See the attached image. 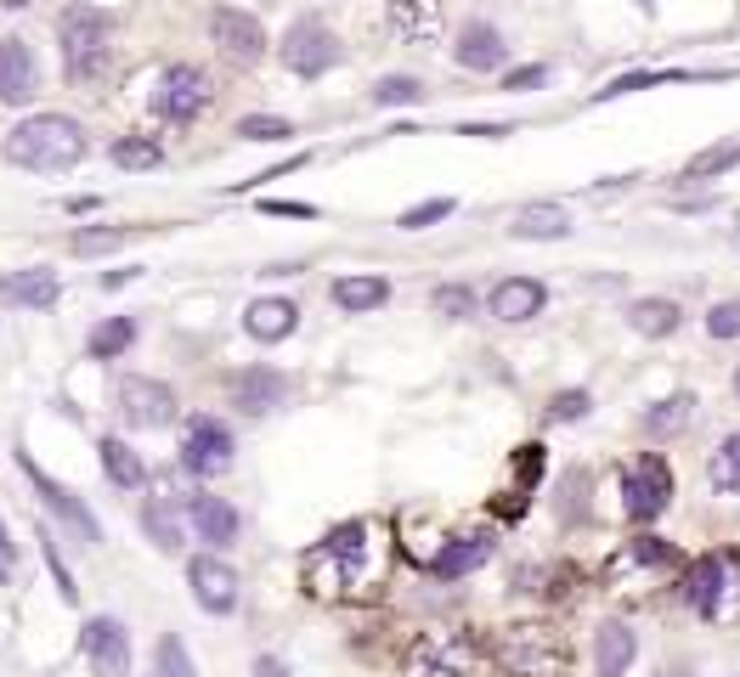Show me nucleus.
<instances>
[{
  "mask_svg": "<svg viewBox=\"0 0 740 677\" xmlns=\"http://www.w3.org/2000/svg\"><path fill=\"white\" fill-rule=\"evenodd\" d=\"M142 531L158 554H176L181 548V514H176V491H153L142 502Z\"/></svg>",
  "mask_w": 740,
  "mask_h": 677,
  "instance_id": "25",
  "label": "nucleus"
},
{
  "mask_svg": "<svg viewBox=\"0 0 740 677\" xmlns=\"http://www.w3.org/2000/svg\"><path fill=\"white\" fill-rule=\"evenodd\" d=\"M7 7H28V0H7Z\"/></svg>",
  "mask_w": 740,
  "mask_h": 677,
  "instance_id": "51",
  "label": "nucleus"
},
{
  "mask_svg": "<svg viewBox=\"0 0 740 677\" xmlns=\"http://www.w3.org/2000/svg\"><path fill=\"white\" fill-rule=\"evenodd\" d=\"M153 108H158L164 119H176V124L198 119V114L210 108V80H204V68H192V62L164 68V74H158V91H153Z\"/></svg>",
  "mask_w": 740,
  "mask_h": 677,
  "instance_id": "7",
  "label": "nucleus"
},
{
  "mask_svg": "<svg viewBox=\"0 0 740 677\" xmlns=\"http://www.w3.org/2000/svg\"><path fill=\"white\" fill-rule=\"evenodd\" d=\"M0 554H12V542H7V525H0Z\"/></svg>",
  "mask_w": 740,
  "mask_h": 677,
  "instance_id": "49",
  "label": "nucleus"
},
{
  "mask_svg": "<svg viewBox=\"0 0 740 677\" xmlns=\"http://www.w3.org/2000/svg\"><path fill=\"white\" fill-rule=\"evenodd\" d=\"M588 406H594L588 390H560V395L549 401V413H554L560 424H577V418H588Z\"/></svg>",
  "mask_w": 740,
  "mask_h": 677,
  "instance_id": "44",
  "label": "nucleus"
},
{
  "mask_svg": "<svg viewBox=\"0 0 740 677\" xmlns=\"http://www.w3.org/2000/svg\"><path fill=\"white\" fill-rule=\"evenodd\" d=\"M108 34H114V17L103 7H69L57 23V40H62V68L69 80H96L108 62Z\"/></svg>",
  "mask_w": 740,
  "mask_h": 677,
  "instance_id": "2",
  "label": "nucleus"
},
{
  "mask_svg": "<svg viewBox=\"0 0 740 677\" xmlns=\"http://www.w3.org/2000/svg\"><path fill=\"white\" fill-rule=\"evenodd\" d=\"M283 395H289V379H283L278 367H244L238 379H232V406H238V413H249V418L283 406Z\"/></svg>",
  "mask_w": 740,
  "mask_h": 677,
  "instance_id": "18",
  "label": "nucleus"
},
{
  "mask_svg": "<svg viewBox=\"0 0 740 677\" xmlns=\"http://www.w3.org/2000/svg\"><path fill=\"white\" fill-rule=\"evenodd\" d=\"M453 62L469 68V74H492V68L509 62V46H503L497 23H486V17L463 23V28H458V46H453Z\"/></svg>",
  "mask_w": 740,
  "mask_h": 677,
  "instance_id": "17",
  "label": "nucleus"
},
{
  "mask_svg": "<svg viewBox=\"0 0 740 677\" xmlns=\"http://www.w3.org/2000/svg\"><path fill=\"white\" fill-rule=\"evenodd\" d=\"M283 62L294 68L299 80H317V74H328V68L340 62V40H333L322 23L299 17V23L283 34Z\"/></svg>",
  "mask_w": 740,
  "mask_h": 677,
  "instance_id": "9",
  "label": "nucleus"
},
{
  "mask_svg": "<svg viewBox=\"0 0 740 677\" xmlns=\"http://www.w3.org/2000/svg\"><path fill=\"white\" fill-rule=\"evenodd\" d=\"M238 135L244 142H289L294 124L278 119V114H249V119H238Z\"/></svg>",
  "mask_w": 740,
  "mask_h": 677,
  "instance_id": "40",
  "label": "nucleus"
},
{
  "mask_svg": "<svg viewBox=\"0 0 740 677\" xmlns=\"http://www.w3.org/2000/svg\"><path fill=\"white\" fill-rule=\"evenodd\" d=\"M645 7H650V0H645Z\"/></svg>",
  "mask_w": 740,
  "mask_h": 677,
  "instance_id": "54",
  "label": "nucleus"
},
{
  "mask_svg": "<svg viewBox=\"0 0 740 677\" xmlns=\"http://www.w3.org/2000/svg\"><path fill=\"white\" fill-rule=\"evenodd\" d=\"M266 215H294V221H312L317 210H312V203H289V198H272V203H266Z\"/></svg>",
  "mask_w": 740,
  "mask_h": 677,
  "instance_id": "46",
  "label": "nucleus"
},
{
  "mask_svg": "<svg viewBox=\"0 0 740 677\" xmlns=\"http://www.w3.org/2000/svg\"><path fill=\"white\" fill-rule=\"evenodd\" d=\"M28 91H35V62H28L23 40L0 34V102H23Z\"/></svg>",
  "mask_w": 740,
  "mask_h": 677,
  "instance_id": "27",
  "label": "nucleus"
},
{
  "mask_svg": "<svg viewBox=\"0 0 740 677\" xmlns=\"http://www.w3.org/2000/svg\"><path fill=\"white\" fill-rule=\"evenodd\" d=\"M537 474H543V447H520V480L531 486Z\"/></svg>",
  "mask_w": 740,
  "mask_h": 677,
  "instance_id": "47",
  "label": "nucleus"
},
{
  "mask_svg": "<svg viewBox=\"0 0 740 677\" xmlns=\"http://www.w3.org/2000/svg\"><path fill=\"white\" fill-rule=\"evenodd\" d=\"M328 294H333V305H340V311L362 317V311H379V305L390 299V283H385V277H340Z\"/></svg>",
  "mask_w": 740,
  "mask_h": 677,
  "instance_id": "29",
  "label": "nucleus"
},
{
  "mask_svg": "<svg viewBox=\"0 0 740 677\" xmlns=\"http://www.w3.org/2000/svg\"><path fill=\"white\" fill-rule=\"evenodd\" d=\"M486 305H492L497 322H531V317L549 305V288L537 283V277H503V283L492 288Z\"/></svg>",
  "mask_w": 740,
  "mask_h": 677,
  "instance_id": "19",
  "label": "nucleus"
},
{
  "mask_svg": "<svg viewBox=\"0 0 740 677\" xmlns=\"http://www.w3.org/2000/svg\"><path fill=\"white\" fill-rule=\"evenodd\" d=\"M390 23L401 40L413 46H430L442 34V0H390Z\"/></svg>",
  "mask_w": 740,
  "mask_h": 677,
  "instance_id": "24",
  "label": "nucleus"
},
{
  "mask_svg": "<svg viewBox=\"0 0 740 677\" xmlns=\"http://www.w3.org/2000/svg\"><path fill=\"white\" fill-rule=\"evenodd\" d=\"M690 604H695V616H706V621H724L729 616V604H735V575H729V559L724 554H706V559H695V570H690Z\"/></svg>",
  "mask_w": 740,
  "mask_h": 677,
  "instance_id": "12",
  "label": "nucleus"
},
{
  "mask_svg": "<svg viewBox=\"0 0 740 677\" xmlns=\"http://www.w3.org/2000/svg\"><path fill=\"white\" fill-rule=\"evenodd\" d=\"M0 587H7V559H0Z\"/></svg>",
  "mask_w": 740,
  "mask_h": 677,
  "instance_id": "50",
  "label": "nucleus"
},
{
  "mask_svg": "<svg viewBox=\"0 0 740 677\" xmlns=\"http://www.w3.org/2000/svg\"><path fill=\"white\" fill-rule=\"evenodd\" d=\"M153 677H198L192 655H187V643L176 632H164L158 638V650H153Z\"/></svg>",
  "mask_w": 740,
  "mask_h": 677,
  "instance_id": "36",
  "label": "nucleus"
},
{
  "mask_svg": "<svg viewBox=\"0 0 740 677\" xmlns=\"http://www.w3.org/2000/svg\"><path fill=\"white\" fill-rule=\"evenodd\" d=\"M667 80H690L684 68H661V74H627V80H611L604 91H594V102H616L627 91H650V85H667Z\"/></svg>",
  "mask_w": 740,
  "mask_h": 677,
  "instance_id": "39",
  "label": "nucleus"
},
{
  "mask_svg": "<svg viewBox=\"0 0 740 677\" xmlns=\"http://www.w3.org/2000/svg\"><path fill=\"white\" fill-rule=\"evenodd\" d=\"M130 345H137V322H130V317H108L103 328L91 333V356H96V361H114V356H125Z\"/></svg>",
  "mask_w": 740,
  "mask_h": 677,
  "instance_id": "35",
  "label": "nucleus"
},
{
  "mask_svg": "<svg viewBox=\"0 0 740 677\" xmlns=\"http://www.w3.org/2000/svg\"><path fill=\"white\" fill-rule=\"evenodd\" d=\"M187 587H192L198 609H210V616H232V609H238V570L221 554H198L187 565Z\"/></svg>",
  "mask_w": 740,
  "mask_h": 677,
  "instance_id": "11",
  "label": "nucleus"
},
{
  "mask_svg": "<svg viewBox=\"0 0 740 677\" xmlns=\"http://www.w3.org/2000/svg\"><path fill=\"white\" fill-rule=\"evenodd\" d=\"M690 413H695V395H667V401H656L650 413H645V435H679L684 424H690Z\"/></svg>",
  "mask_w": 740,
  "mask_h": 677,
  "instance_id": "33",
  "label": "nucleus"
},
{
  "mask_svg": "<svg viewBox=\"0 0 740 677\" xmlns=\"http://www.w3.org/2000/svg\"><path fill=\"white\" fill-rule=\"evenodd\" d=\"M374 102H379V108H413V102H424V85L413 74H385L374 85Z\"/></svg>",
  "mask_w": 740,
  "mask_h": 677,
  "instance_id": "38",
  "label": "nucleus"
},
{
  "mask_svg": "<svg viewBox=\"0 0 740 677\" xmlns=\"http://www.w3.org/2000/svg\"><path fill=\"white\" fill-rule=\"evenodd\" d=\"M7 158L17 169H40V176H57V169H74L85 158V124L69 114H28L23 124H12L7 135Z\"/></svg>",
  "mask_w": 740,
  "mask_h": 677,
  "instance_id": "1",
  "label": "nucleus"
},
{
  "mask_svg": "<svg viewBox=\"0 0 740 677\" xmlns=\"http://www.w3.org/2000/svg\"><path fill=\"white\" fill-rule=\"evenodd\" d=\"M164 153L153 142H142V135H125V142H114V164L119 169H153Z\"/></svg>",
  "mask_w": 740,
  "mask_h": 677,
  "instance_id": "41",
  "label": "nucleus"
},
{
  "mask_svg": "<svg viewBox=\"0 0 740 677\" xmlns=\"http://www.w3.org/2000/svg\"><path fill=\"white\" fill-rule=\"evenodd\" d=\"M57 271L51 265H28L0 277V311H51L57 305Z\"/></svg>",
  "mask_w": 740,
  "mask_h": 677,
  "instance_id": "16",
  "label": "nucleus"
},
{
  "mask_svg": "<svg viewBox=\"0 0 740 677\" xmlns=\"http://www.w3.org/2000/svg\"><path fill=\"white\" fill-rule=\"evenodd\" d=\"M549 80V68L543 62H526V68H509L503 74V91H531V85H543Z\"/></svg>",
  "mask_w": 740,
  "mask_h": 677,
  "instance_id": "45",
  "label": "nucleus"
},
{
  "mask_svg": "<svg viewBox=\"0 0 740 677\" xmlns=\"http://www.w3.org/2000/svg\"><path fill=\"white\" fill-rule=\"evenodd\" d=\"M187 514H192L198 542H215V548H226V542L238 536V508H232V502H221V497H210V491L187 497Z\"/></svg>",
  "mask_w": 740,
  "mask_h": 677,
  "instance_id": "20",
  "label": "nucleus"
},
{
  "mask_svg": "<svg viewBox=\"0 0 740 677\" xmlns=\"http://www.w3.org/2000/svg\"><path fill=\"white\" fill-rule=\"evenodd\" d=\"M362 554H367V525H340V531H328L322 536V548L312 554L306 575H312V587L317 593H345L356 582V570H362Z\"/></svg>",
  "mask_w": 740,
  "mask_h": 677,
  "instance_id": "4",
  "label": "nucleus"
},
{
  "mask_svg": "<svg viewBox=\"0 0 740 677\" xmlns=\"http://www.w3.org/2000/svg\"><path fill=\"white\" fill-rule=\"evenodd\" d=\"M96 452H103V468H108V480H114L119 491H137V486L148 480V463H142L137 452H130V440L108 435V440H103V447H96Z\"/></svg>",
  "mask_w": 740,
  "mask_h": 677,
  "instance_id": "30",
  "label": "nucleus"
},
{
  "mask_svg": "<svg viewBox=\"0 0 740 677\" xmlns=\"http://www.w3.org/2000/svg\"><path fill=\"white\" fill-rule=\"evenodd\" d=\"M453 210H458L453 198H430V203H419V210H408V215H401L396 226H401V231H424V226H435V221H447Z\"/></svg>",
  "mask_w": 740,
  "mask_h": 677,
  "instance_id": "42",
  "label": "nucleus"
},
{
  "mask_svg": "<svg viewBox=\"0 0 740 677\" xmlns=\"http://www.w3.org/2000/svg\"><path fill=\"white\" fill-rule=\"evenodd\" d=\"M706 474H713V486L724 497H740V429L718 440V452H713V463H706Z\"/></svg>",
  "mask_w": 740,
  "mask_h": 677,
  "instance_id": "32",
  "label": "nucleus"
},
{
  "mask_svg": "<svg viewBox=\"0 0 740 677\" xmlns=\"http://www.w3.org/2000/svg\"><path fill=\"white\" fill-rule=\"evenodd\" d=\"M735 395H740V372H735Z\"/></svg>",
  "mask_w": 740,
  "mask_h": 677,
  "instance_id": "52",
  "label": "nucleus"
},
{
  "mask_svg": "<svg viewBox=\"0 0 740 677\" xmlns=\"http://www.w3.org/2000/svg\"><path fill=\"white\" fill-rule=\"evenodd\" d=\"M419 672L424 677H492V661L475 638H463V632H435L419 643Z\"/></svg>",
  "mask_w": 740,
  "mask_h": 677,
  "instance_id": "5",
  "label": "nucleus"
},
{
  "mask_svg": "<svg viewBox=\"0 0 740 677\" xmlns=\"http://www.w3.org/2000/svg\"><path fill=\"white\" fill-rule=\"evenodd\" d=\"M430 305H435L447 322H463V317H475L481 299H475V288H469V283H442V288L430 294Z\"/></svg>",
  "mask_w": 740,
  "mask_h": 677,
  "instance_id": "37",
  "label": "nucleus"
},
{
  "mask_svg": "<svg viewBox=\"0 0 740 677\" xmlns=\"http://www.w3.org/2000/svg\"><path fill=\"white\" fill-rule=\"evenodd\" d=\"M80 643H85V661L96 666V677H130V632L119 616H91Z\"/></svg>",
  "mask_w": 740,
  "mask_h": 677,
  "instance_id": "14",
  "label": "nucleus"
},
{
  "mask_svg": "<svg viewBox=\"0 0 740 677\" xmlns=\"http://www.w3.org/2000/svg\"><path fill=\"white\" fill-rule=\"evenodd\" d=\"M633 655H638V638H633V627H622V621H604V627L594 632V672H599V677H627Z\"/></svg>",
  "mask_w": 740,
  "mask_h": 677,
  "instance_id": "21",
  "label": "nucleus"
},
{
  "mask_svg": "<svg viewBox=\"0 0 740 677\" xmlns=\"http://www.w3.org/2000/svg\"><path fill=\"white\" fill-rule=\"evenodd\" d=\"M125 244H130V226H80V231L69 237V249H74L80 260L114 254V249H125Z\"/></svg>",
  "mask_w": 740,
  "mask_h": 677,
  "instance_id": "31",
  "label": "nucleus"
},
{
  "mask_svg": "<svg viewBox=\"0 0 740 677\" xmlns=\"http://www.w3.org/2000/svg\"><path fill=\"white\" fill-rule=\"evenodd\" d=\"M17 463H23V474H28V480H35V491H40V502L51 508V514L62 520V525H69V531H80L85 542H103V525H96V514H91V508L69 491V486H57L51 480V474L35 463V458H28V452H17Z\"/></svg>",
  "mask_w": 740,
  "mask_h": 677,
  "instance_id": "13",
  "label": "nucleus"
},
{
  "mask_svg": "<svg viewBox=\"0 0 740 677\" xmlns=\"http://www.w3.org/2000/svg\"><path fill=\"white\" fill-rule=\"evenodd\" d=\"M622 497H627V520H656L661 508L672 502V474L661 458H638L627 474H622Z\"/></svg>",
  "mask_w": 740,
  "mask_h": 677,
  "instance_id": "10",
  "label": "nucleus"
},
{
  "mask_svg": "<svg viewBox=\"0 0 740 677\" xmlns=\"http://www.w3.org/2000/svg\"><path fill=\"white\" fill-rule=\"evenodd\" d=\"M181 468L198 474V480H215V474H226V468H232V429H226L221 418H187Z\"/></svg>",
  "mask_w": 740,
  "mask_h": 677,
  "instance_id": "6",
  "label": "nucleus"
},
{
  "mask_svg": "<svg viewBox=\"0 0 740 677\" xmlns=\"http://www.w3.org/2000/svg\"><path fill=\"white\" fill-rule=\"evenodd\" d=\"M706 333H713V339H735L740 333V299H718L713 311H706Z\"/></svg>",
  "mask_w": 740,
  "mask_h": 677,
  "instance_id": "43",
  "label": "nucleus"
},
{
  "mask_svg": "<svg viewBox=\"0 0 740 677\" xmlns=\"http://www.w3.org/2000/svg\"><path fill=\"white\" fill-rule=\"evenodd\" d=\"M492 559V536H453L442 554H435V575H442V582H458V575H469V570H481Z\"/></svg>",
  "mask_w": 740,
  "mask_h": 677,
  "instance_id": "26",
  "label": "nucleus"
},
{
  "mask_svg": "<svg viewBox=\"0 0 740 677\" xmlns=\"http://www.w3.org/2000/svg\"><path fill=\"white\" fill-rule=\"evenodd\" d=\"M210 34H215V46L226 57H238V62H260L266 57V28L260 17L238 12V7H215L210 12Z\"/></svg>",
  "mask_w": 740,
  "mask_h": 677,
  "instance_id": "15",
  "label": "nucleus"
},
{
  "mask_svg": "<svg viewBox=\"0 0 740 677\" xmlns=\"http://www.w3.org/2000/svg\"><path fill=\"white\" fill-rule=\"evenodd\" d=\"M119 413H125L130 429H164V424H176V390L130 372V379L119 384Z\"/></svg>",
  "mask_w": 740,
  "mask_h": 677,
  "instance_id": "8",
  "label": "nucleus"
},
{
  "mask_svg": "<svg viewBox=\"0 0 740 677\" xmlns=\"http://www.w3.org/2000/svg\"><path fill=\"white\" fill-rule=\"evenodd\" d=\"M571 231V215L560 210V203H526V210H515L509 221V237H520V244H554V237Z\"/></svg>",
  "mask_w": 740,
  "mask_h": 677,
  "instance_id": "23",
  "label": "nucleus"
},
{
  "mask_svg": "<svg viewBox=\"0 0 740 677\" xmlns=\"http://www.w3.org/2000/svg\"><path fill=\"white\" fill-rule=\"evenodd\" d=\"M735 226H740V215H735Z\"/></svg>",
  "mask_w": 740,
  "mask_h": 677,
  "instance_id": "53",
  "label": "nucleus"
},
{
  "mask_svg": "<svg viewBox=\"0 0 740 677\" xmlns=\"http://www.w3.org/2000/svg\"><path fill=\"white\" fill-rule=\"evenodd\" d=\"M497 661L509 666V672H520V677H565V672H571L565 638H560L554 627H537V621L503 632V638H497Z\"/></svg>",
  "mask_w": 740,
  "mask_h": 677,
  "instance_id": "3",
  "label": "nucleus"
},
{
  "mask_svg": "<svg viewBox=\"0 0 740 677\" xmlns=\"http://www.w3.org/2000/svg\"><path fill=\"white\" fill-rule=\"evenodd\" d=\"M684 311L672 299H633L627 305V328L633 333H645V339H667V333H679Z\"/></svg>",
  "mask_w": 740,
  "mask_h": 677,
  "instance_id": "28",
  "label": "nucleus"
},
{
  "mask_svg": "<svg viewBox=\"0 0 740 677\" xmlns=\"http://www.w3.org/2000/svg\"><path fill=\"white\" fill-rule=\"evenodd\" d=\"M244 328H249V339H260V345H278V339H289L299 328V305L294 299H255L244 311Z\"/></svg>",
  "mask_w": 740,
  "mask_h": 677,
  "instance_id": "22",
  "label": "nucleus"
},
{
  "mask_svg": "<svg viewBox=\"0 0 740 677\" xmlns=\"http://www.w3.org/2000/svg\"><path fill=\"white\" fill-rule=\"evenodd\" d=\"M735 164H740V135H729V142L695 153V158L684 164V181H713V176H724V169H735Z\"/></svg>",
  "mask_w": 740,
  "mask_h": 677,
  "instance_id": "34",
  "label": "nucleus"
},
{
  "mask_svg": "<svg viewBox=\"0 0 740 677\" xmlns=\"http://www.w3.org/2000/svg\"><path fill=\"white\" fill-rule=\"evenodd\" d=\"M255 677H289V666H283L278 655H260V661H255Z\"/></svg>",
  "mask_w": 740,
  "mask_h": 677,
  "instance_id": "48",
  "label": "nucleus"
}]
</instances>
